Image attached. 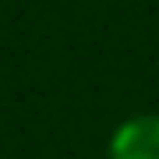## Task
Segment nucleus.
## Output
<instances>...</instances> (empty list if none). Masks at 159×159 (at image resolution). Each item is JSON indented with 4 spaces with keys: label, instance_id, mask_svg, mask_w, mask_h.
<instances>
[{
    "label": "nucleus",
    "instance_id": "1",
    "mask_svg": "<svg viewBox=\"0 0 159 159\" xmlns=\"http://www.w3.org/2000/svg\"><path fill=\"white\" fill-rule=\"evenodd\" d=\"M106 159H159V113H134L117 124Z\"/></svg>",
    "mask_w": 159,
    "mask_h": 159
}]
</instances>
